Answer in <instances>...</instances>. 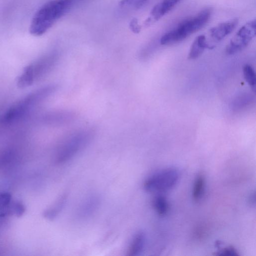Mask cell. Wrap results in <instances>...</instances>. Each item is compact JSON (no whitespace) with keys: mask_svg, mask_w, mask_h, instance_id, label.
<instances>
[{"mask_svg":"<svg viewBox=\"0 0 256 256\" xmlns=\"http://www.w3.org/2000/svg\"><path fill=\"white\" fill-rule=\"evenodd\" d=\"M73 0H51L40 7L32 18L30 32L40 36L44 34L70 9Z\"/></svg>","mask_w":256,"mask_h":256,"instance_id":"cell-1","label":"cell"},{"mask_svg":"<svg viewBox=\"0 0 256 256\" xmlns=\"http://www.w3.org/2000/svg\"><path fill=\"white\" fill-rule=\"evenodd\" d=\"M212 13V9L207 8L182 21L176 28L161 37L160 44L170 45L184 40L204 26L210 19Z\"/></svg>","mask_w":256,"mask_h":256,"instance_id":"cell-2","label":"cell"},{"mask_svg":"<svg viewBox=\"0 0 256 256\" xmlns=\"http://www.w3.org/2000/svg\"><path fill=\"white\" fill-rule=\"evenodd\" d=\"M92 138L90 130H82L67 138L60 146L56 156V162L64 164L72 160L89 144Z\"/></svg>","mask_w":256,"mask_h":256,"instance_id":"cell-3","label":"cell"},{"mask_svg":"<svg viewBox=\"0 0 256 256\" xmlns=\"http://www.w3.org/2000/svg\"><path fill=\"white\" fill-rule=\"evenodd\" d=\"M180 177L179 171L174 168H168L149 176L144 182V189L149 192H162L172 188Z\"/></svg>","mask_w":256,"mask_h":256,"instance_id":"cell-4","label":"cell"},{"mask_svg":"<svg viewBox=\"0 0 256 256\" xmlns=\"http://www.w3.org/2000/svg\"><path fill=\"white\" fill-rule=\"evenodd\" d=\"M256 20L243 25L232 38L226 49L228 54H234L244 48L256 36Z\"/></svg>","mask_w":256,"mask_h":256,"instance_id":"cell-5","label":"cell"},{"mask_svg":"<svg viewBox=\"0 0 256 256\" xmlns=\"http://www.w3.org/2000/svg\"><path fill=\"white\" fill-rule=\"evenodd\" d=\"M100 204V198L98 194H93L88 196L77 208L76 218L80 220L88 218L98 210Z\"/></svg>","mask_w":256,"mask_h":256,"instance_id":"cell-6","label":"cell"},{"mask_svg":"<svg viewBox=\"0 0 256 256\" xmlns=\"http://www.w3.org/2000/svg\"><path fill=\"white\" fill-rule=\"evenodd\" d=\"M238 22V19L234 18L218 24L209 30L210 38L214 42L222 40L235 29Z\"/></svg>","mask_w":256,"mask_h":256,"instance_id":"cell-7","label":"cell"},{"mask_svg":"<svg viewBox=\"0 0 256 256\" xmlns=\"http://www.w3.org/2000/svg\"><path fill=\"white\" fill-rule=\"evenodd\" d=\"M182 0H162L152 8L150 16L146 20L149 24L158 20L174 8Z\"/></svg>","mask_w":256,"mask_h":256,"instance_id":"cell-8","label":"cell"},{"mask_svg":"<svg viewBox=\"0 0 256 256\" xmlns=\"http://www.w3.org/2000/svg\"><path fill=\"white\" fill-rule=\"evenodd\" d=\"M146 236L144 232H136L130 241L126 250V256H137L142 252L145 246Z\"/></svg>","mask_w":256,"mask_h":256,"instance_id":"cell-9","label":"cell"},{"mask_svg":"<svg viewBox=\"0 0 256 256\" xmlns=\"http://www.w3.org/2000/svg\"><path fill=\"white\" fill-rule=\"evenodd\" d=\"M214 46L210 45L204 34H200L196 38L193 42L188 55V58L194 60L198 58L206 48L212 49Z\"/></svg>","mask_w":256,"mask_h":256,"instance_id":"cell-10","label":"cell"},{"mask_svg":"<svg viewBox=\"0 0 256 256\" xmlns=\"http://www.w3.org/2000/svg\"><path fill=\"white\" fill-rule=\"evenodd\" d=\"M68 199V193L62 194L50 208L45 212V216L49 220H53L60 214L64 208Z\"/></svg>","mask_w":256,"mask_h":256,"instance_id":"cell-11","label":"cell"},{"mask_svg":"<svg viewBox=\"0 0 256 256\" xmlns=\"http://www.w3.org/2000/svg\"><path fill=\"white\" fill-rule=\"evenodd\" d=\"M35 78L34 66L32 64L26 66L22 74L18 80V86L20 88H24L30 86Z\"/></svg>","mask_w":256,"mask_h":256,"instance_id":"cell-12","label":"cell"},{"mask_svg":"<svg viewBox=\"0 0 256 256\" xmlns=\"http://www.w3.org/2000/svg\"><path fill=\"white\" fill-rule=\"evenodd\" d=\"M206 180L204 176L198 174L194 182L192 196L195 200H200L203 196L205 188Z\"/></svg>","mask_w":256,"mask_h":256,"instance_id":"cell-13","label":"cell"},{"mask_svg":"<svg viewBox=\"0 0 256 256\" xmlns=\"http://www.w3.org/2000/svg\"><path fill=\"white\" fill-rule=\"evenodd\" d=\"M152 206L156 212L160 216H164L168 210L167 199L162 194H158L154 198Z\"/></svg>","mask_w":256,"mask_h":256,"instance_id":"cell-14","label":"cell"},{"mask_svg":"<svg viewBox=\"0 0 256 256\" xmlns=\"http://www.w3.org/2000/svg\"><path fill=\"white\" fill-rule=\"evenodd\" d=\"M244 78L252 89L255 90L256 76L253 68L250 64H246L243 68Z\"/></svg>","mask_w":256,"mask_h":256,"instance_id":"cell-15","label":"cell"},{"mask_svg":"<svg viewBox=\"0 0 256 256\" xmlns=\"http://www.w3.org/2000/svg\"><path fill=\"white\" fill-rule=\"evenodd\" d=\"M148 2V0H122L120 4L122 6H128L136 9L144 7Z\"/></svg>","mask_w":256,"mask_h":256,"instance_id":"cell-16","label":"cell"},{"mask_svg":"<svg viewBox=\"0 0 256 256\" xmlns=\"http://www.w3.org/2000/svg\"><path fill=\"white\" fill-rule=\"evenodd\" d=\"M218 256H238L237 250L232 246H228L220 250L216 254Z\"/></svg>","mask_w":256,"mask_h":256,"instance_id":"cell-17","label":"cell"},{"mask_svg":"<svg viewBox=\"0 0 256 256\" xmlns=\"http://www.w3.org/2000/svg\"><path fill=\"white\" fill-rule=\"evenodd\" d=\"M11 208L12 212L18 216L21 215L24 212L23 206L20 203L14 204Z\"/></svg>","mask_w":256,"mask_h":256,"instance_id":"cell-18","label":"cell"},{"mask_svg":"<svg viewBox=\"0 0 256 256\" xmlns=\"http://www.w3.org/2000/svg\"><path fill=\"white\" fill-rule=\"evenodd\" d=\"M130 27L134 32L138 33L140 32V27L138 24V20L136 18H134L131 20Z\"/></svg>","mask_w":256,"mask_h":256,"instance_id":"cell-19","label":"cell"},{"mask_svg":"<svg viewBox=\"0 0 256 256\" xmlns=\"http://www.w3.org/2000/svg\"><path fill=\"white\" fill-rule=\"evenodd\" d=\"M256 194L255 192L252 193L250 197V202L251 204H254L256 202Z\"/></svg>","mask_w":256,"mask_h":256,"instance_id":"cell-20","label":"cell"}]
</instances>
